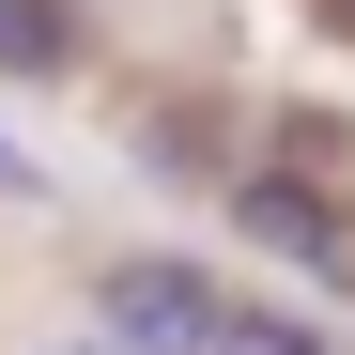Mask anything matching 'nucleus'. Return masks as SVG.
<instances>
[{
    "label": "nucleus",
    "mask_w": 355,
    "mask_h": 355,
    "mask_svg": "<svg viewBox=\"0 0 355 355\" xmlns=\"http://www.w3.org/2000/svg\"><path fill=\"white\" fill-rule=\"evenodd\" d=\"M78 62V0H0V78H62Z\"/></svg>",
    "instance_id": "7ed1b4c3"
},
{
    "label": "nucleus",
    "mask_w": 355,
    "mask_h": 355,
    "mask_svg": "<svg viewBox=\"0 0 355 355\" xmlns=\"http://www.w3.org/2000/svg\"><path fill=\"white\" fill-rule=\"evenodd\" d=\"M93 340H124V355H216L232 340V293L201 278V263H108L93 278Z\"/></svg>",
    "instance_id": "f257e3e1"
},
{
    "label": "nucleus",
    "mask_w": 355,
    "mask_h": 355,
    "mask_svg": "<svg viewBox=\"0 0 355 355\" xmlns=\"http://www.w3.org/2000/svg\"><path fill=\"white\" fill-rule=\"evenodd\" d=\"M216 355H324V340L293 324V309H232V340H216Z\"/></svg>",
    "instance_id": "20e7f679"
},
{
    "label": "nucleus",
    "mask_w": 355,
    "mask_h": 355,
    "mask_svg": "<svg viewBox=\"0 0 355 355\" xmlns=\"http://www.w3.org/2000/svg\"><path fill=\"white\" fill-rule=\"evenodd\" d=\"M0 186H31V170H16V139H0Z\"/></svg>",
    "instance_id": "423d86ee"
},
{
    "label": "nucleus",
    "mask_w": 355,
    "mask_h": 355,
    "mask_svg": "<svg viewBox=\"0 0 355 355\" xmlns=\"http://www.w3.org/2000/svg\"><path fill=\"white\" fill-rule=\"evenodd\" d=\"M232 216H248V248H278V263H309V278H355V232L309 201V186H278V170H248L232 186Z\"/></svg>",
    "instance_id": "f03ea898"
},
{
    "label": "nucleus",
    "mask_w": 355,
    "mask_h": 355,
    "mask_svg": "<svg viewBox=\"0 0 355 355\" xmlns=\"http://www.w3.org/2000/svg\"><path fill=\"white\" fill-rule=\"evenodd\" d=\"M46 355H124V340H46Z\"/></svg>",
    "instance_id": "39448f33"
}]
</instances>
